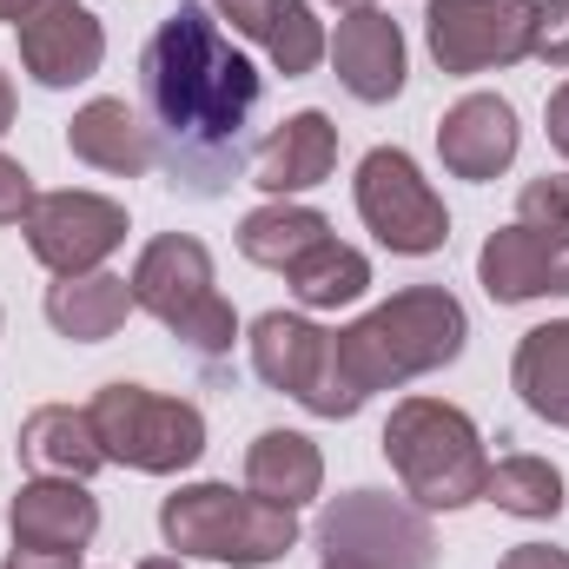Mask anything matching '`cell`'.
<instances>
[{"label": "cell", "instance_id": "obj_11", "mask_svg": "<svg viewBox=\"0 0 569 569\" xmlns=\"http://www.w3.org/2000/svg\"><path fill=\"white\" fill-rule=\"evenodd\" d=\"M537 0H430L425 40L443 73H490L530 53Z\"/></svg>", "mask_w": 569, "mask_h": 569}, {"label": "cell", "instance_id": "obj_13", "mask_svg": "<svg viewBox=\"0 0 569 569\" xmlns=\"http://www.w3.org/2000/svg\"><path fill=\"white\" fill-rule=\"evenodd\" d=\"M477 279L497 305H530V298H563L569 291V232L543 226H503L477 252Z\"/></svg>", "mask_w": 569, "mask_h": 569}, {"label": "cell", "instance_id": "obj_19", "mask_svg": "<svg viewBox=\"0 0 569 569\" xmlns=\"http://www.w3.org/2000/svg\"><path fill=\"white\" fill-rule=\"evenodd\" d=\"M20 463L33 470V477H93L100 463H107V450H100V430L87 411H73V405H40V411H27V425H20Z\"/></svg>", "mask_w": 569, "mask_h": 569}, {"label": "cell", "instance_id": "obj_24", "mask_svg": "<svg viewBox=\"0 0 569 569\" xmlns=\"http://www.w3.org/2000/svg\"><path fill=\"white\" fill-rule=\"evenodd\" d=\"M291 298L305 311H338V305H358L371 291V259L358 246H338V239H318L291 272Z\"/></svg>", "mask_w": 569, "mask_h": 569}, {"label": "cell", "instance_id": "obj_5", "mask_svg": "<svg viewBox=\"0 0 569 569\" xmlns=\"http://www.w3.org/2000/svg\"><path fill=\"white\" fill-rule=\"evenodd\" d=\"M127 284H133V305L152 311V318H159L186 351H199L206 365L232 351L239 311L226 305V291H219V279H212V252H206L199 239L159 232V239L140 252V266H133Z\"/></svg>", "mask_w": 569, "mask_h": 569}, {"label": "cell", "instance_id": "obj_14", "mask_svg": "<svg viewBox=\"0 0 569 569\" xmlns=\"http://www.w3.org/2000/svg\"><path fill=\"white\" fill-rule=\"evenodd\" d=\"M7 530H13V550H73L80 557L100 537V503L80 477H33L13 490Z\"/></svg>", "mask_w": 569, "mask_h": 569}, {"label": "cell", "instance_id": "obj_29", "mask_svg": "<svg viewBox=\"0 0 569 569\" xmlns=\"http://www.w3.org/2000/svg\"><path fill=\"white\" fill-rule=\"evenodd\" d=\"M212 13H219V27H232L239 40H259V47H266V33H272V20H279V0H212Z\"/></svg>", "mask_w": 569, "mask_h": 569}, {"label": "cell", "instance_id": "obj_38", "mask_svg": "<svg viewBox=\"0 0 569 569\" xmlns=\"http://www.w3.org/2000/svg\"><path fill=\"white\" fill-rule=\"evenodd\" d=\"M325 569H365V563H338V557H325Z\"/></svg>", "mask_w": 569, "mask_h": 569}, {"label": "cell", "instance_id": "obj_35", "mask_svg": "<svg viewBox=\"0 0 569 569\" xmlns=\"http://www.w3.org/2000/svg\"><path fill=\"white\" fill-rule=\"evenodd\" d=\"M7 127H13V80L0 73V133H7Z\"/></svg>", "mask_w": 569, "mask_h": 569}, {"label": "cell", "instance_id": "obj_37", "mask_svg": "<svg viewBox=\"0 0 569 569\" xmlns=\"http://www.w3.org/2000/svg\"><path fill=\"white\" fill-rule=\"evenodd\" d=\"M331 7H345V13H358V7H371V0H331Z\"/></svg>", "mask_w": 569, "mask_h": 569}, {"label": "cell", "instance_id": "obj_22", "mask_svg": "<svg viewBox=\"0 0 569 569\" xmlns=\"http://www.w3.org/2000/svg\"><path fill=\"white\" fill-rule=\"evenodd\" d=\"M510 385H517V398H523L543 425L569 430V318L523 331L517 365H510Z\"/></svg>", "mask_w": 569, "mask_h": 569}, {"label": "cell", "instance_id": "obj_3", "mask_svg": "<svg viewBox=\"0 0 569 569\" xmlns=\"http://www.w3.org/2000/svg\"><path fill=\"white\" fill-rule=\"evenodd\" d=\"M385 457H391V470L418 510H463L483 497V477H490V457H483V437L470 425V411H457L443 398L391 405Z\"/></svg>", "mask_w": 569, "mask_h": 569}, {"label": "cell", "instance_id": "obj_16", "mask_svg": "<svg viewBox=\"0 0 569 569\" xmlns=\"http://www.w3.org/2000/svg\"><path fill=\"white\" fill-rule=\"evenodd\" d=\"M517 107L510 100H497V93H463L443 120H437V159H443V172H457V179H497L510 159H517Z\"/></svg>", "mask_w": 569, "mask_h": 569}, {"label": "cell", "instance_id": "obj_30", "mask_svg": "<svg viewBox=\"0 0 569 569\" xmlns=\"http://www.w3.org/2000/svg\"><path fill=\"white\" fill-rule=\"evenodd\" d=\"M33 199H40V192H33V179L0 152V226H20V219L33 212Z\"/></svg>", "mask_w": 569, "mask_h": 569}, {"label": "cell", "instance_id": "obj_28", "mask_svg": "<svg viewBox=\"0 0 569 569\" xmlns=\"http://www.w3.org/2000/svg\"><path fill=\"white\" fill-rule=\"evenodd\" d=\"M530 53H537L543 67H569V0H537Z\"/></svg>", "mask_w": 569, "mask_h": 569}, {"label": "cell", "instance_id": "obj_25", "mask_svg": "<svg viewBox=\"0 0 569 569\" xmlns=\"http://www.w3.org/2000/svg\"><path fill=\"white\" fill-rule=\"evenodd\" d=\"M483 497L510 517L543 523V517H563V470L550 457H503V463H490Z\"/></svg>", "mask_w": 569, "mask_h": 569}, {"label": "cell", "instance_id": "obj_9", "mask_svg": "<svg viewBox=\"0 0 569 569\" xmlns=\"http://www.w3.org/2000/svg\"><path fill=\"white\" fill-rule=\"evenodd\" d=\"M318 550L338 563L365 569H437V537L425 510L385 497V490H351L318 517Z\"/></svg>", "mask_w": 569, "mask_h": 569}, {"label": "cell", "instance_id": "obj_21", "mask_svg": "<svg viewBox=\"0 0 569 569\" xmlns=\"http://www.w3.org/2000/svg\"><path fill=\"white\" fill-rule=\"evenodd\" d=\"M133 311V284L120 272H80V279H60L47 284V325L73 345H100L127 325Z\"/></svg>", "mask_w": 569, "mask_h": 569}, {"label": "cell", "instance_id": "obj_23", "mask_svg": "<svg viewBox=\"0 0 569 569\" xmlns=\"http://www.w3.org/2000/svg\"><path fill=\"white\" fill-rule=\"evenodd\" d=\"M318 239H331V226H325V212H311L298 199H272V206L246 212V226H239V252L266 272H291Z\"/></svg>", "mask_w": 569, "mask_h": 569}, {"label": "cell", "instance_id": "obj_1", "mask_svg": "<svg viewBox=\"0 0 569 569\" xmlns=\"http://www.w3.org/2000/svg\"><path fill=\"white\" fill-rule=\"evenodd\" d=\"M259 100L266 73L232 47L212 7L186 0L172 20L152 27L140 53V113L179 199H219L246 179Z\"/></svg>", "mask_w": 569, "mask_h": 569}, {"label": "cell", "instance_id": "obj_17", "mask_svg": "<svg viewBox=\"0 0 569 569\" xmlns=\"http://www.w3.org/2000/svg\"><path fill=\"white\" fill-rule=\"evenodd\" d=\"M67 146H73V159H87V166H100V172H120V179H140V172L159 166L146 113L127 107V100H113V93L87 100V107L67 120Z\"/></svg>", "mask_w": 569, "mask_h": 569}, {"label": "cell", "instance_id": "obj_7", "mask_svg": "<svg viewBox=\"0 0 569 569\" xmlns=\"http://www.w3.org/2000/svg\"><path fill=\"white\" fill-rule=\"evenodd\" d=\"M252 371L298 398L311 418H358L365 398L345 385V365H338V331L298 318V311H266L252 325Z\"/></svg>", "mask_w": 569, "mask_h": 569}, {"label": "cell", "instance_id": "obj_27", "mask_svg": "<svg viewBox=\"0 0 569 569\" xmlns=\"http://www.w3.org/2000/svg\"><path fill=\"white\" fill-rule=\"evenodd\" d=\"M517 219H523V226H543V232H569V172L530 179L523 199H517Z\"/></svg>", "mask_w": 569, "mask_h": 569}, {"label": "cell", "instance_id": "obj_36", "mask_svg": "<svg viewBox=\"0 0 569 569\" xmlns=\"http://www.w3.org/2000/svg\"><path fill=\"white\" fill-rule=\"evenodd\" d=\"M140 569H186V563H179V557H146Z\"/></svg>", "mask_w": 569, "mask_h": 569}, {"label": "cell", "instance_id": "obj_26", "mask_svg": "<svg viewBox=\"0 0 569 569\" xmlns=\"http://www.w3.org/2000/svg\"><path fill=\"white\" fill-rule=\"evenodd\" d=\"M325 20L305 7V0H279V20H272V33H266V53H272V67H279L284 80H305L318 60H325Z\"/></svg>", "mask_w": 569, "mask_h": 569}, {"label": "cell", "instance_id": "obj_31", "mask_svg": "<svg viewBox=\"0 0 569 569\" xmlns=\"http://www.w3.org/2000/svg\"><path fill=\"white\" fill-rule=\"evenodd\" d=\"M497 569H569V550H550V543H517Z\"/></svg>", "mask_w": 569, "mask_h": 569}, {"label": "cell", "instance_id": "obj_34", "mask_svg": "<svg viewBox=\"0 0 569 569\" xmlns=\"http://www.w3.org/2000/svg\"><path fill=\"white\" fill-rule=\"evenodd\" d=\"M33 7H40V0H0V20H7V27H20Z\"/></svg>", "mask_w": 569, "mask_h": 569}, {"label": "cell", "instance_id": "obj_20", "mask_svg": "<svg viewBox=\"0 0 569 569\" xmlns=\"http://www.w3.org/2000/svg\"><path fill=\"white\" fill-rule=\"evenodd\" d=\"M246 490L279 503V510H305L325 490V457L305 430H259L246 450Z\"/></svg>", "mask_w": 569, "mask_h": 569}, {"label": "cell", "instance_id": "obj_18", "mask_svg": "<svg viewBox=\"0 0 569 569\" xmlns=\"http://www.w3.org/2000/svg\"><path fill=\"white\" fill-rule=\"evenodd\" d=\"M331 166H338V127L325 113H291L279 133L252 152V186H266L272 199H291V192L325 186Z\"/></svg>", "mask_w": 569, "mask_h": 569}, {"label": "cell", "instance_id": "obj_4", "mask_svg": "<svg viewBox=\"0 0 569 569\" xmlns=\"http://www.w3.org/2000/svg\"><path fill=\"white\" fill-rule=\"evenodd\" d=\"M159 537L179 557L266 569L298 543V510H279V503L232 490V483H186L159 503Z\"/></svg>", "mask_w": 569, "mask_h": 569}, {"label": "cell", "instance_id": "obj_33", "mask_svg": "<svg viewBox=\"0 0 569 569\" xmlns=\"http://www.w3.org/2000/svg\"><path fill=\"white\" fill-rule=\"evenodd\" d=\"M543 127H550V146L569 159V80L550 93V113H543Z\"/></svg>", "mask_w": 569, "mask_h": 569}, {"label": "cell", "instance_id": "obj_6", "mask_svg": "<svg viewBox=\"0 0 569 569\" xmlns=\"http://www.w3.org/2000/svg\"><path fill=\"white\" fill-rule=\"evenodd\" d=\"M87 418L100 430V450L107 463H127L146 477H172V470H192L206 457V418L199 405L186 398H159L146 385H100Z\"/></svg>", "mask_w": 569, "mask_h": 569}, {"label": "cell", "instance_id": "obj_12", "mask_svg": "<svg viewBox=\"0 0 569 569\" xmlns=\"http://www.w3.org/2000/svg\"><path fill=\"white\" fill-rule=\"evenodd\" d=\"M13 33H20V67H27L40 87H53V93L93 80L100 60H107V27H100L80 0H40Z\"/></svg>", "mask_w": 569, "mask_h": 569}, {"label": "cell", "instance_id": "obj_8", "mask_svg": "<svg viewBox=\"0 0 569 569\" xmlns=\"http://www.w3.org/2000/svg\"><path fill=\"white\" fill-rule=\"evenodd\" d=\"M358 219L378 232V246H391L398 259H430L450 239V212L418 172V159L405 146H378L358 159Z\"/></svg>", "mask_w": 569, "mask_h": 569}, {"label": "cell", "instance_id": "obj_2", "mask_svg": "<svg viewBox=\"0 0 569 569\" xmlns=\"http://www.w3.org/2000/svg\"><path fill=\"white\" fill-rule=\"evenodd\" d=\"M463 338H470L463 305L443 284H411L338 331V365H345V385L358 398H371V391H398L425 371L457 365Z\"/></svg>", "mask_w": 569, "mask_h": 569}, {"label": "cell", "instance_id": "obj_15", "mask_svg": "<svg viewBox=\"0 0 569 569\" xmlns=\"http://www.w3.org/2000/svg\"><path fill=\"white\" fill-rule=\"evenodd\" d=\"M325 53H331V67H338V80H345L351 100L385 107V100L405 93V33H398L391 13H378V7L345 13Z\"/></svg>", "mask_w": 569, "mask_h": 569}, {"label": "cell", "instance_id": "obj_32", "mask_svg": "<svg viewBox=\"0 0 569 569\" xmlns=\"http://www.w3.org/2000/svg\"><path fill=\"white\" fill-rule=\"evenodd\" d=\"M7 569H80L73 550H7Z\"/></svg>", "mask_w": 569, "mask_h": 569}, {"label": "cell", "instance_id": "obj_10", "mask_svg": "<svg viewBox=\"0 0 569 569\" xmlns=\"http://www.w3.org/2000/svg\"><path fill=\"white\" fill-rule=\"evenodd\" d=\"M27 232V252L53 272V279H80V272H100L120 246H127V206L107 199V192H40L33 212L20 219Z\"/></svg>", "mask_w": 569, "mask_h": 569}]
</instances>
